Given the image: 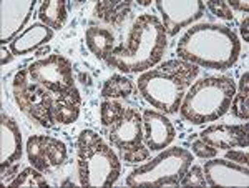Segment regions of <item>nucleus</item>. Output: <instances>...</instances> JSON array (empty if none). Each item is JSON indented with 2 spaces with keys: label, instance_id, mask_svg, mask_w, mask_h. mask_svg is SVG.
<instances>
[{
  "label": "nucleus",
  "instance_id": "7ed1b4c3",
  "mask_svg": "<svg viewBox=\"0 0 249 188\" xmlns=\"http://www.w3.org/2000/svg\"><path fill=\"white\" fill-rule=\"evenodd\" d=\"M199 74V67L186 60H168L158 69L146 70L138 77V90L148 103L164 115L178 113L186 90Z\"/></svg>",
  "mask_w": 249,
  "mask_h": 188
},
{
  "label": "nucleus",
  "instance_id": "1a4fd4ad",
  "mask_svg": "<svg viewBox=\"0 0 249 188\" xmlns=\"http://www.w3.org/2000/svg\"><path fill=\"white\" fill-rule=\"evenodd\" d=\"M29 75L32 80L50 92L52 95L62 94L71 87H75L73 80V67L68 58L58 54H52L45 58L29 65Z\"/></svg>",
  "mask_w": 249,
  "mask_h": 188
},
{
  "label": "nucleus",
  "instance_id": "c85d7f7f",
  "mask_svg": "<svg viewBox=\"0 0 249 188\" xmlns=\"http://www.w3.org/2000/svg\"><path fill=\"white\" fill-rule=\"evenodd\" d=\"M226 158L234 163H238V165L248 167V151L246 150H234V149L226 150Z\"/></svg>",
  "mask_w": 249,
  "mask_h": 188
},
{
  "label": "nucleus",
  "instance_id": "39448f33",
  "mask_svg": "<svg viewBox=\"0 0 249 188\" xmlns=\"http://www.w3.org/2000/svg\"><path fill=\"white\" fill-rule=\"evenodd\" d=\"M77 158L78 178L83 187L107 188L120 178V158L93 130H83L78 135Z\"/></svg>",
  "mask_w": 249,
  "mask_h": 188
},
{
  "label": "nucleus",
  "instance_id": "f03ea898",
  "mask_svg": "<svg viewBox=\"0 0 249 188\" xmlns=\"http://www.w3.org/2000/svg\"><path fill=\"white\" fill-rule=\"evenodd\" d=\"M166 30L155 15L143 14L133 22L123 45L115 47L108 57V65L124 72L138 74L153 69L166 50Z\"/></svg>",
  "mask_w": 249,
  "mask_h": 188
},
{
  "label": "nucleus",
  "instance_id": "4468645a",
  "mask_svg": "<svg viewBox=\"0 0 249 188\" xmlns=\"http://www.w3.org/2000/svg\"><path fill=\"white\" fill-rule=\"evenodd\" d=\"M204 178L210 187H244L249 185L248 167L238 165L228 158H213L204 163Z\"/></svg>",
  "mask_w": 249,
  "mask_h": 188
},
{
  "label": "nucleus",
  "instance_id": "423d86ee",
  "mask_svg": "<svg viewBox=\"0 0 249 188\" xmlns=\"http://www.w3.org/2000/svg\"><path fill=\"white\" fill-rule=\"evenodd\" d=\"M193 155L190 150L173 147L155 157L150 163L138 167L128 175V187H178L179 178L191 167Z\"/></svg>",
  "mask_w": 249,
  "mask_h": 188
},
{
  "label": "nucleus",
  "instance_id": "473e14b6",
  "mask_svg": "<svg viewBox=\"0 0 249 188\" xmlns=\"http://www.w3.org/2000/svg\"><path fill=\"white\" fill-rule=\"evenodd\" d=\"M150 0H138V5H143V7H148L150 5Z\"/></svg>",
  "mask_w": 249,
  "mask_h": 188
},
{
  "label": "nucleus",
  "instance_id": "2f4dec72",
  "mask_svg": "<svg viewBox=\"0 0 249 188\" xmlns=\"http://www.w3.org/2000/svg\"><path fill=\"white\" fill-rule=\"evenodd\" d=\"M2 55H3V57H2V65H5V63H9L12 60V55L5 49H2Z\"/></svg>",
  "mask_w": 249,
  "mask_h": 188
},
{
  "label": "nucleus",
  "instance_id": "6e6552de",
  "mask_svg": "<svg viewBox=\"0 0 249 188\" xmlns=\"http://www.w3.org/2000/svg\"><path fill=\"white\" fill-rule=\"evenodd\" d=\"M12 90L15 103L30 120L45 129H52L55 125L52 113V94L30 78L29 70H20L15 75Z\"/></svg>",
  "mask_w": 249,
  "mask_h": 188
},
{
  "label": "nucleus",
  "instance_id": "bb28decb",
  "mask_svg": "<svg viewBox=\"0 0 249 188\" xmlns=\"http://www.w3.org/2000/svg\"><path fill=\"white\" fill-rule=\"evenodd\" d=\"M206 7L211 10L213 15L219 19H224V20H232V10L230 9L226 0H208L206 2Z\"/></svg>",
  "mask_w": 249,
  "mask_h": 188
},
{
  "label": "nucleus",
  "instance_id": "2eb2a0df",
  "mask_svg": "<svg viewBox=\"0 0 249 188\" xmlns=\"http://www.w3.org/2000/svg\"><path fill=\"white\" fill-rule=\"evenodd\" d=\"M142 117L144 145L153 151H160L164 150L166 147H170L176 137V130L166 115L155 110H144Z\"/></svg>",
  "mask_w": 249,
  "mask_h": 188
},
{
  "label": "nucleus",
  "instance_id": "dca6fc26",
  "mask_svg": "<svg viewBox=\"0 0 249 188\" xmlns=\"http://www.w3.org/2000/svg\"><path fill=\"white\" fill-rule=\"evenodd\" d=\"M248 123L243 125H211L199 133V138L216 150H231V149H248Z\"/></svg>",
  "mask_w": 249,
  "mask_h": 188
},
{
  "label": "nucleus",
  "instance_id": "6ab92c4d",
  "mask_svg": "<svg viewBox=\"0 0 249 188\" xmlns=\"http://www.w3.org/2000/svg\"><path fill=\"white\" fill-rule=\"evenodd\" d=\"M87 47L96 58L108 60L110 54L115 49V35L111 30L102 29V27H90L85 32Z\"/></svg>",
  "mask_w": 249,
  "mask_h": 188
},
{
  "label": "nucleus",
  "instance_id": "f3484780",
  "mask_svg": "<svg viewBox=\"0 0 249 188\" xmlns=\"http://www.w3.org/2000/svg\"><path fill=\"white\" fill-rule=\"evenodd\" d=\"M82 107V95L77 90V87H71L62 94L52 95V113L57 123L70 125L77 122Z\"/></svg>",
  "mask_w": 249,
  "mask_h": 188
},
{
  "label": "nucleus",
  "instance_id": "cd10ccee",
  "mask_svg": "<svg viewBox=\"0 0 249 188\" xmlns=\"http://www.w3.org/2000/svg\"><path fill=\"white\" fill-rule=\"evenodd\" d=\"M191 151L195 155H198L199 158H214L216 155H218V150H216L214 147L208 145L206 142H203L201 138L195 140V142L191 143Z\"/></svg>",
  "mask_w": 249,
  "mask_h": 188
},
{
  "label": "nucleus",
  "instance_id": "5701e85b",
  "mask_svg": "<svg viewBox=\"0 0 249 188\" xmlns=\"http://www.w3.org/2000/svg\"><path fill=\"white\" fill-rule=\"evenodd\" d=\"M231 112L234 117L241 120L249 118V74L244 72L239 80L238 92H234V97L231 100Z\"/></svg>",
  "mask_w": 249,
  "mask_h": 188
},
{
  "label": "nucleus",
  "instance_id": "412c9836",
  "mask_svg": "<svg viewBox=\"0 0 249 188\" xmlns=\"http://www.w3.org/2000/svg\"><path fill=\"white\" fill-rule=\"evenodd\" d=\"M67 2L65 0H45L38 9V19L43 25L52 30H60L67 22Z\"/></svg>",
  "mask_w": 249,
  "mask_h": 188
},
{
  "label": "nucleus",
  "instance_id": "20e7f679",
  "mask_svg": "<svg viewBox=\"0 0 249 188\" xmlns=\"http://www.w3.org/2000/svg\"><path fill=\"white\" fill-rule=\"evenodd\" d=\"M234 92V80L230 77H204L190 87L179 113L193 125L214 122L230 110Z\"/></svg>",
  "mask_w": 249,
  "mask_h": 188
},
{
  "label": "nucleus",
  "instance_id": "9d476101",
  "mask_svg": "<svg viewBox=\"0 0 249 188\" xmlns=\"http://www.w3.org/2000/svg\"><path fill=\"white\" fill-rule=\"evenodd\" d=\"M156 9L161 14L163 27L170 37H175L183 27L204 15V3L201 0H156Z\"/></svg>",
  "mask_w": 249,
  "mask_h": 188
},
{
  "label": "nucleus",
  "instance_id": "ddd939ff",
  "mask_svg": "<svg viewBox=\"0 0 249 188\" xmlns=\"http://www.w3.org/2000/svg\"><path fill=\"white\" fill-rule=\"evenodd\" d=\"M35 9V0H2L0 3V42L7 43L15 38L18 32L32 17Z\"/></svg>",
  "mask_w": 249,
  "mask_h": 188
},
{
  "label": "nucleus",
  "instance_id": "c756f323",
  "mask_svg": "<svg viewBox=\"0 0 249 188\" xmlns=\"http://www.w3.org/2000/svg\"><path fill=\"white\" fill-rule=\"evenodd\" d=\"M230 9H236V10H241V12H248L249 10V3L248 0H226Z\"/></svg>",
  "mask_w": 249,
  "mask_h": 188
},
{
  "label": "nucleus",
  "instance_id": "a211bd4d",
  "mask_svg": "<svg viewBox=\"0 0 249 188\" xmlns=\"http://www.w3.org/2000/svg\"><path fill=\"white\" fill-rule=\"evenodd\" d=\"M53 38V30L43 23H32L18 37L10 42V50L14 55H25L37 50L38 47L45 45Z\"/></svg>",
  "mask_w": 249,
  "mask_h": 188
},
{
  "label": "nucleus",
  "instance_id": "f8f14e48",
  "mask_svg": "<svg viewBox=\"0 0 249 188\" xmlns=\"http://www.w3.org/2000/svg\"><path fill=\"white\" fill-rule=\"evenodd\" d=\"M27 157L32 167L40 171H48L63 165L67 160V147L62 140L48 135H32L27 140Z\"/></svg>",
  "mask_w": 249,
  "mask_h": 188
},
{
  "label": "nucleus",
  "instance_id": "393cba45",
  "mask_svg": "<svg viewBox=\"0 0 249 188\" xmlns=\"http://www.w3.org/2000/svg\"><path fill=\"white\" fill-rule=\"evenodd\" d=\"M178 187H208L204 171L199 165L190 167L178 182Z\"/></svg>",
  "mask_w": 249,
  "mask_h": 188
},
{
  "label": "nucleus",
  "instance_id": "9b49d317",
  "mask_svg": "<svg viewBox=\"0 0 249 188\" xmlns=\"http://www.w3.org/2000/svg\"><path fill=\"white\" fill-rule=\"evenodd\" d=\"M22 158V135L14 118L7 113L0 117V178H7L17 173Z\"/></svg>",
  "mask_w": 249,
  "mask_h": 188
},
{
  "label": "nucleus",
  "instance_id": "0eeeda50",
  "mask_svg": "<svg viewBox=\"0 0 249 188\" xmlns=\"http://www.w3.org/2000/svg\"><path fill=\"white\" fill-rule=\"evenodd\" d=\"M107 130L111 145L120 150L126 163H138L150 157V149L144 145L143 117L136 109L124 107Z\"/></svg>",
  "mask_w": 249,
  "mask_h": 188
},
{
  "label": "nucleus",
  "instance_id": "b1692460",
  "mask_svg": "<svg viewBox=\"0 0 249 188\" xmlns=\"http://www.w3.org/2000/svg\"><path fill=\"white\" fill-rule=\"evenodd\" d=\"M12 188H20V187H48V182L42 175V171L37 170L35 167H27L25 170H22V173L17 175L10 182Z\"/></svg>",
  "mask_w": 249,
  "mask_h": 188
},
{
  "label": "nucleus",
  "instance_id": "a878e982",
  "mask_svg": "<svg viewBox=\"0 0 249 188\" xmlns=\"http://www.w3.org/2000/svg\"><path fill=\"white\" fill-rule=\"evenodd\" d=\"M123 109L124 107L118 102V100H105V102L102 103V107H100L102 125L105 127V129L108 125H111V122H113V120L122 113Z\"/></svg>",
  "mask_w": 249,
  "mask_h": 188
},
{
  "label": "nucleus",
  "instance_id": "aec40b11",
  "mask_svg": "<svg viewBox=\"0 0 249 188\" xmlns=\"http://www.w3.org/2000/svg\"><path fill=\"white\" fill-rule=\"evenodd\" d=\"M131 0H102L95 5L96 19L111 25H122L124 19L131 14Z\"/></svg>",
  "mask_w": 249,
  "mask_h": 188
},
{
  "label": "nucleus",
  "instance_id": "4be33fe9",
  "mask_svg": "<svg viewBox=\"0 0 249 188\" xmlns=\"http://www.w3.org/2000/svg\"><path fill=\"white\" fill-rule=\"evenodd\" d=\"M135 90V85L130 78L123 75H111L110 78L103 83L102 87V97L107 100L116 98H128Z\"/></svg>",
  "mask_w": 249,
  "mask_h": 188
},
{
  "label": "nucleus",
  "instance_id": "7c9ffc66",
  "mask_svg": "<svg viewBox=\"0 0 249 188\" xmlns=\"http://www.w3.org/2000/svg\"><path fill=\"white\" fill-rule=\"evenodd\" d=\"M248 23H249L248 17L243 20V23H241V34H243V37H244V42H248V40H249V35H248Z\"/></svg>",
  "mask_w": 249,
  "mask_h": 188
},
{
  "label": "nucleus",
  "instance_id": "f257e3e1",
  "mask_svg": "<svg viewBox=\"0 0 249 188\" xmlns=\"http://www.w3.org/2000/svg\"><path fill=\"white\" fill-rule=\"evenodd\" d=\"M181 60L196 67L226 70L236 63L241 54V42L230 27L219 23H199L191 27L176 47Z\"/></svg>",
  "mask_w": 249,
  "mask_h": 188
}]
</instances>
